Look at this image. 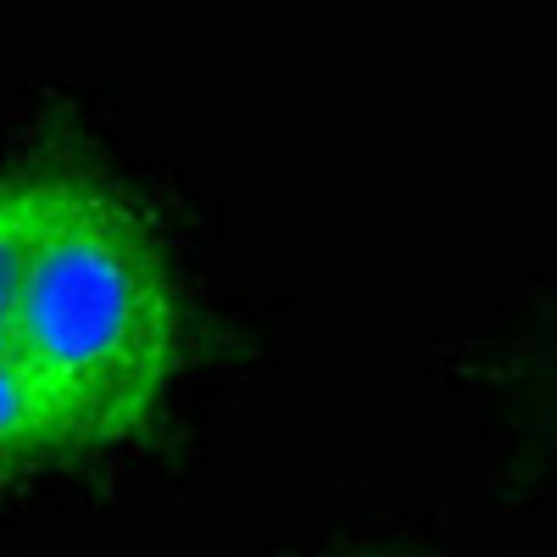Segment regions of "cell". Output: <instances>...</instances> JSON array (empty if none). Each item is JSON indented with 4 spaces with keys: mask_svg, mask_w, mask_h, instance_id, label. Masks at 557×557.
<instances>
[{
    "mask_svg": "<svg viewBox=\"0 0 557 557\" xmlns=\"http://www.w3.org/2000/svg\"><path fill=\"white\" fill-rule=\"evenodd\" d=\"M7 346L62 412L73 451L139 435L178 368V290L151 223L107 184L62 173Z\"/></svg>",
    "mask_w": 557,
    "mask_h": 557,
    "instance_id": "1",
    "label": "cell"
},
{
    "mask_svg": "<svg viewBox=\"0 0 557 557\" xmlns=\"http://www.w3.org/2000/svg\"><path fill=\"white\" fill-rule=\"evenodd\" d=\"M45 457H73L62 412L23 368V357L0 341V474L34 469Z\"/></svg>",
    "mask_w": 557,
    "mask_h": 557,
    "instance_id": "2",
    "label": "cell"
},
{
    "mask_svg": "<svg viewBox=\"0 0 557 557\" xmlns=\"http://www.w3.org/2000/svg\"><path fill=\"white\" fill-rule=\"evenodd\" d=\"M62 190V173H23V178H0V341L17 307V290L28 278V262L39 251V235L51 223Z\"/></svg>",
    "mask_w": 557,
    "mask_h": 557,
    "instance_id": "3",
    "label": "cell"
}]
</instances>
